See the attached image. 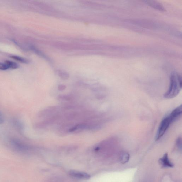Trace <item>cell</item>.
I'll use <instances>...</instances> for the list:
<instances>
[{
  "label": "cell",
  "mask_w": 182,
  "mask_h": 182,
  "mask_svg": "<svg viewBox=\"0 0 182 182\" xmlns=\"http://www.w3.org/2000/svg\"><path fill=\"white\" fill-rule=\"evenodd\" d=\"M182 78L180 76L175 73L171 74L169 88L164 95V98L171 99L178 95L182 88Z\"/></svg>",
  "instance_id": "cell-1"
},
{
  "label": "cell",
  "mask_w": 182,
  "mask_h": 182,
  "mask_svg": "<svg viewBox=\"0 0 182 182\" xmlns=\"http://www.w3.org/2000/svg\"><path fill=\"white\" fill-rule=\"evenodd\" d=\"M175 122L170 115H169L163 118L160 123L155 137L156 141L159 140L163 136L168 130L171 124Z\"/></svg>",
  "instance_id": "cell-2"
},
{
  "label": "cell",
  "mask_w": 182,
  "mask_h": 182,
  "mask_svg": "<svg viewBox=\"0 0 182 182\" xmlns=\"http://www.w3.org/2000/svg\"><path fill=\"white\" fill-rule=\"evenodd\" d=\"M69 174L70 176L74 178L81 179H89L91 177L90 175L86 173L74 170L69 171Z\"/></svg>",
  "instance_id": "cell-3"
},
{
  "label": "cell",
  "mask_w": 182,
  "mask_h": 182,
  "mask_svg": "<svg viewBox=\"0 0 182 182\" xmlns=\"http://www.w3.org/2000/svg\"><path fill=\"white\" fill-rule=\"evenodd\" d=\"M159 163L162 168H173L174 165L169 158L168 153L164 154L159 160Z\"/></svg>",
  "instance_id": "cell-4"
},
{
  "label": "cell",
  "mask_w": 182,
  "mask_h": 182,
  "mask_svg": "<svg viewBox=\"0 0 182 182\" xmlns=\"http://www.w3.org/2000/svg\"><path fill=\"white\" fill-rule=\"evenodd\" d=\"M182 106L177 107L173 110L170 114L175 121H176L181 117L182 115Z\"/></svg>",
  "instance_id": "cell-5"
},
{
  "label": "cell",
  "mask_w": 182,
  "mask_h": 182,
  "mask_svg": "<svg viewBox=\"0 0 182 182\" xmlns=\"http://www.w3.org/2000/svg\"><path fill=\"white\" fill-rule=\"evenodd\" d=\"M145 2H146V3L148 5L152 6L153 8H154L155 9L162 11H164L165 10L163 6L161 4L158 3L157 2L147 1H145Z\"/></svg>",
  "instance_id": "cell-6"
},
{
  "label": "cell",
  "mask_w": 182,
  "mask_h": 182,
  "mask_svg": "<svg viewBox=\"0 0 182 182\" xmlns=\"http://www.w3.org/2000/svg\"><path fill=\"white\" fill-rule=\"evenodd\" d=\"M130 155L128 152H124L121 153L120 157V161L122 164L127 163L130 159Z\"/></svg>",
  "instance_id": "cell-7"
},
{
  "label": "cell",
  "mask_w": 182,
  "mask_h": 182,
  "mask_svg": "<svg viewBox=\"0 0 182 182\" xmlns=\"http://www.w3.org/2000/svg\"><path fill=\"white\" fill-rule=\"evenodd\" d=\"M5 63L7 65L9 69H16L19 67L18 65L15 62H12V61H6Z\"/></svg>",
  "instance_id": "cell-8"
},
{
  "label": "cell",
  "mask_w": 182,
  "mask_h": 182,
  "mask_svg": "<svg viewBox=\"0 0 182 182\" xmlns=\"http://www.w3.org/2000/svg\"><path fill=\"white\" fill-rule=\"evenodd\" d=\"M58 99L65 101H69L72 100V97L69 95H61L58 97Z\"/></svg>",
  "instance_id": "cell-9"
},
{
  "label": "cell",
  "mask_w": 182,
  "mask_h": 182,
  "mask_svg": "<svg viewBox=\"0 0 182 182\" xmlns=\"http://www.w3.org/2000/svg\"><path fill=\"white\" fill-rule=\"evenodd\" d=\"M11 58L13 59H14L15 60L18 61L19 62L22 63H26L28 62L27 60H26L25 59L21 58V57H20L13 56L11 57Z\"/></svg>",
  "instance_id": "cell-10"
},
{
  "label": "cell",
  "mask_w": 182,
  "mask_h": 182,
  "mask_svg": "<svg viewBox=\"0 0 182 182\" xmlns=\"http://www.w3.org/2000/svg\"><path fill=\"white\" fill-rule=\"evenodd\" d=\"M58 73L59 76L63 80H67L69 77V74L64 72L61 71L59 72Z\"/></svg>",
  "instance_id": "cell-11"
},
{
  "label": "cell",
  "mask_w": 182,
  "mask_h": 182,
  "mask_svg": "<svg viewBox=\"0 0 182 182\" xmlns=\"http://www.w3.org/2000/svg\"><path fill=\"white\" fill-rule=\"evenodd\" d=\"M181 143V138L180 137H179L177 139L176 144L177 147L178 148L179 150H181L182 149Z\"/></svg>",
  "instance_id": "cell-12"
},
{
  "label": "cell",
  "mask_w": 182,
  "mask_h": 182,
  "mask_svg": "<svg viewBox=\"0 0 182 182\" xmlns=\"http://www.w3.org/2000/svg\"><path fill=\"white\" fill-rule=\"evenodd\" d=\"M8 68L5 63H0V70H6L8 69Z\"/></svg>",
  "instance_id": "cell-13"
},
{
  "label": "cell",
  "mask_w": 182,
  "mask_h": 182,
  "mask_svg": "<svg viewBox=\"0 0 182 182\" xmlns=\"http://www.w3.org/2000/svg\"><path fill=\"white\" fill-rule=\"evenodd\" d=\"M66 86L65 85H59L58 87V89L59 91H63L66 89Z\"/></svg>",
  "instance_id": "cell-14"
},
{
  "label": "cell",
  "mask_w": 182,
  "mask_h": 182,
  "mask_svg": "<svg viewBox=\"0 0 182 182\" xmlns=\"http://www.w3.org/2000/svg\"><path fill=\"white\" fill-rule=\"evenodd\" d=\"M4 122V118L3 115L0 112V124H1L3 123Z\"/></svg>",
  "instance_id": "cell-15"
}]
</instances>
